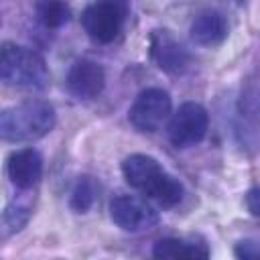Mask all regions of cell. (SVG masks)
Listing matches in <instances>:
<instances>
[{"label": "cell", "mask_w": 260, "mask_h": 260, "mask_svg": "<svg viewBox=\"0 0 260 260\" xmlns=\"http://www.w3.org/2000/svg\"><path fill=\"white\" fill-rule=\"evenodd\" d=\"M122 175L132 189L140 191L144 197L156 201L165 209H171L183 201V183L167 173L162 165L150 154L134 152L126 156L122 160Z\"/></svg>", "instance_id": "cell-1"}, {"label": "cell", "mask_w": 260, "mask_h": 260, "mask_svg": "<svg viewBox=\"0 0 260 260\" xmlns=\"http://www.w3.org/2000/svg\"><path fill=\"white\" fill-rule=\"evenodd\" d=\"M57 124V112L47 100H24L4 108L0 114V136L4 142H35Z\"/></svg>", "instance_id": "cell-2"}, {"label": "cell", "mask_w": 260, "mask_h": 260, "mask_svg": "<svg viewBox=\"0 0 260 260\" xmlns=\"http://www.w3.org/2000/svg\"><path fill=\"white\" fill-rule=\"evenodd\" d=\"M0 79L8 87L41 91L49 85L51 73L41 53L6 41L0 49Z\"/></svg>", "instance_id": "cell-3"}, {"label": "cell", "mask_w": 260, "mask_h": 260, "mask_svg": "<svg viewBox=\"0 0 260 260\" xmlns=\"http://www.w3.org/2000/svg\"><path fill=\"white\" fill-rule=\"evenodd\" d=\"M128 10V0H93L81 12V26L93 43L108 45L122 32Z\"/></svg>", "instance_id": "cell-4"}, {"label": "cell", "mask_w": 260, "mask_h": 260, "mask_svg": "<svg viewBox=\"0 0 260 260\" xmlns=\"http://www.w3.org/2000/svg\"><path fill=\"white\" fill-rule=\"evenodd\" d=\"M173 116V100L171 93L162 87H146L142 89L130 110H128V122L142 134H154L158 132Z\"/></svg>", "instance_id": "cell-5"}, {"label": "cell", "mask_w": 260, "mask_h": 260, "mask_svg": "<svg viewBox=\"0 0 260 260\" xmlns=\"http://www.w3.org/2000/svg\"><path fill=\"white\" fill-rule=\"evenodd\" d=\"M209 130V114L199 102L181 104L167 126L169 142L175 148H191L199 144Z\"/></svg>", "instance_id": "cell-6"}, {"label": "cell", "mask_w": 260, "mask_h": 260, "mask_svg": "<svg viewBox=\"0 0 260 260\" xmlns=\"http://www.w3.org/2000/svg\"><path fill=\"white\" fill-rule=\"evenodd\" d=\"M110 219L130 234L150 230L158 223V211L146 203V199L136 195H116L110 201Z\"/></svg>", "instance_id": "cell-7"}, {"label": "cell", "mask_w": 260, "mask_h": 260, "mask_svg": "<svg viewBox=\"0 0 260 260\" xmlns=\"http://www.w3.org/2000/svg\"><path fill=\"white\" fill-rule=\"evenodd\" d=\"M148 53H150L152 63L160 71H165L169 75H181L191 65L189 51L167 28H154L150 32V37H148Z\"/></svg>", "instance_id": "cell-8"}, {"label": "cell", "mask_w": 260, "mask_h": 260, "mask_svg": "<svg viewBox=\"0 0 260 260\" xmlns=\"http://www.w3.org/2000/svg\"><path fill=\"white\" fill-rule=\"evenodd\" d=\"M67 91L77 100H93L104 91L106 73L104 67L93 59H77L71 63L65 77Z\"/></svg>", "instance_id": "cell-9"}, {"label": "cell", "mask_w": 260, "mask_h": 260, "mask_svg": "<svg viewBox=\"0 0 260 260\" xmlns=\"http://www.w3.org/2000/svg\"><path fill=\"white\" fill-rule=\"evenodd\" d=\"M43 167L45 165L41 152L30 146L12 150L6 158V175L10 183L20 191H28L41 181Z\"/></svg>", "instance_id": "cell-10"}, {"label": "cell", "mask_w": 260, "mask_h": 260, "mask_svg": "<svg viewBox=\"0 0 260 260\" xmlns=\"http://www.w3.org/2000/svg\"><path fill=\"white\" fill-rule=\"evenodd\" d=\"M189 37L199 47H219L228 39V22L221 12L203 10L193 18Z\"/></svg>", "instance_id": "cell-11"}, {"label": "cell", "mask_w": 260, "mask_h": 260, "mask_svg": "<svg viewBox=\"0 0 260 260\" xmlns=\"http://www.w3.org/2000/svg\"><path fill=\"white\" fill-rule=\"evenodd\" d=\"M154 258H209L205 244H195L181 238H162L152 246Z\"/></svg>", "instance_id": "cell-12"}, {"label": "cell", "mask_w": 260, "mask_h": 260, "mask_svg": "<svg viewBox=\"0 0 260 260\" xmlns=\"http://www.w3.org/2000/svg\"><path fill=\"white\" fill-rule=\"evenodd\" d=\"M35 18L51 30L65 26L71 20V8L65 0H35Z\"/></svg>", "instance_id": "cell-13"}, {"label": "cell", "mask_w": 260, "mask_h": 260, "mask_svg": "<svg viewBox=\"0 0 260 260\" xmlns=\"http://www.w3.org/2000/svg\"><path fill=\"white\" fill-rule=\"evenodd\" d=\"M32 207L26 201H10L2 211V238H10L18 234L30 219Z\"/></svg>", "instance_id": "cell-14"}, {"label": "cell", "mask_w": 260, "mask_h": 260, "mask_svg": "<svg viewBox=\"0 0 260 260\" xmlns=\"http://www.w3.org/2000/svg\"><path fill=\"white\" fill-rule=\"evenodd\" d=\"M95 203V183L91 177H79L69 195V207L75 213H87Z\"/></svg>", "instance_id": "cell-15"}, {"label": "cell", "mask_w": 260, "mask_h": 260, "mask_svg": "<svg viewBox=\"0 0 260 260\" xmlns=\"http://www.w3.org/2000/svg\"><path fill=\"white\" fill-rule=\"evenodd\" d=\"M234 254L242 260H260V244H256L252 240H242L236 244Z\"/></svg>", "instance_id": "cell-16"}, {"label": "cell", "mask_w": 260, "mask_h": 260, "mask_svg": "<svg viewBox=\"0 0 260 260\" xmlns=\"http://www.w3.org/2000/svg\"><path fill=\"white\" fill-rule=\"evenodd\" d=\"M244 201H246L248 211H250L252 215L260 217V187H252V189L246 193Z\"/></svg>", "instance_id": "cell-17"}]
</instances>
